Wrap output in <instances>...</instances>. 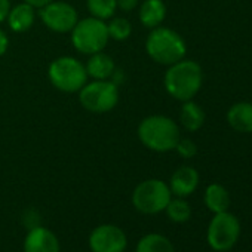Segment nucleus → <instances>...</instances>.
<instances>
[{
	"instance_id": "nucleus-1",
	"label": "nucleus",
	"mask_w": 252,
	"mask_h": 252,
	"mask_svg": "<svg viewBox=\"0 0 252 252\" xmlns=\"http://www.w3.org/2000/svg\"><path fill=\"white\" fill-rule=\"evenodd\" d=\"M137 134L141 144L156 153L175 150V146L181 138L177 122L163 114H152L143 119L138 125Z\"/></svg>"
},
{
	"instance_id": "nucleus-2",
	"label": "nucleus",
	"mask_w": 252,
	"mask_h": 252,
	"mask_svg": "<svg viewBox=\"0 0 252 252\" xmlns=\"http://www.w3.org/2000/svg\"><path fill=\"white\" fill-rule=\"evenodd\" d=\"M203 83L202 67L191 60H181L165 73L163 85L166 92L178 101H190L200 91Z\"/></svg>"
},
{
	"instance_id": "nucleus-3",
	"label": "nucleus",
	"mask_w": 252,
	"mask_h": 252,
	"mask_svg": "<svg viewBox=\"0 0 252 252\" xmlns=\"http://www.w3.org/2000/svg\"><path fill=\"white\" fill-rule=\"evenodd\" d=\"M147 55L160 65H172L186 58L187 45L184 39L168 27H156L146 40Z\"/></svg>"
},
{
	"instance_id": "nucleus-4",
	"label": "nucleus",
	"mask_w": 252,
	"mask_h": 252,
	"mask_svg": "<svg viewBox=\"0 0 252 252\" xmlns=\"http://www.w3.org/2000/svg\"><path fill=\"white\" fill-rule=\"evenodd\" d=\"M48 77L52 86L61 92H79L88 83L85 64L73 57H60L54 60L48 68Z\"/></svg>"
},
{
	"instance_id": "nucleus-5",
	"label": "nucleus",
	"mask_w": 252,
	"mask_h": 252,
	"mask_svg": "<svg viewBox=\"0 0 252 252\" xmlns=\"http://www.w3.org/2000/svg\"><path fill=\"white\" fill-rule=\"evenodd\" d=\"M172 193L169 186L158 178L141 181L132 191L134 208L146 215H156L166 209Z\"/></svg>"
},
{
	"instance_id": "nucleus-6",
	"label": "nucleus",
	"mask_w": 252,
	"mask_h": 252,
	"mask_svg": "<svg viewBox=\"0 0 252 252\" xmlns=\"http://www.w3.org/2000/svg\"><path fill=\"white\" fill-rule=\"evenodd\" d=\"M110 40L107 24L102 20L89 17L77 21L71 30V43L76 51L85 55H92L105 49Z\"/></svg>"
},
{
	"instance_id": "nucleus-7",
	"label": "nucleus",
	"mask_w": 252,
	"mask_h": 252,
	"mask_svg": "<svg viewBox=\"0 0 252 252\" xmlns=\"http://www.w3.org/2000/svg\"><path fill=\"white\" fill-rule=\"evenodd\" d=\"M119 86L113 80H94L79 91L80 105L91 113L111 111L119 102Z\"/></svg>"
},
{
	"instance_id": "nucleus-8",
	"label": "nucleus",
	"mask_w": 252,
	"mask_h": 252,
	"mask_svg": "<svg viewBox=\"0 0 252 252\" xmlns=\"http://www.w3.org/2000/svg\"><path fill=\"white\" fill-rule=\"evenodd\" d=\"M240 236V222L236 215L228 211L218 212L214 215L208 225L206 240L208 245L217 252L230 251L239 240Z\"/></svg>"
},
{
	"instance_id": "nucleus-9",
	"label": "nucleus",
	"mask_w": 252,
	"mask_h": 252,
	"mask_svg": "<svg viewBox=\"0 0 252 252\" xmlns=\"http://www.w3.org/2000/svg\"><path fill=\"white\" fill-rule=\"evenodd\" d=\"M39 17L46 29L54 33H71L79 21V14L73 5L63 0H52L39 9Z\"/></svg>"
},
{
	"instance_id": "nucleus-10",
	"label": "nucleus",
	"mask_w": 252,
	"mask_h": 252,
	"mask_svg": "<svg viewBox=\"0 0 252 252\" xmlns=\"http://www.w3.org/2000/svg\"><path fill=\"white\" fill-rule=\"evenodd\" d=\"M128 237L125 231L113 224H101L89 234V248L92 252H125Z\"/></svg>"
},
{
	"instance_id": "nucleus-11",
	"label": "nucleus",
	"mask_w": 252,
	"mask_h": 252,
	"mask_svg": "<svg viewBox=\"0 0 252 252\" xmlns=\"http://www.w3.org/2000/svg\"><path fill=\"white\" fill-rule=\"evenodd\" d=\"M24 252H61V245L52 230L34 225L24 239Z\"/></svg>"
},
{
	"instance_id": "nucleus-12",
	"label": "nucleus",
	"mask_w": 252,
	"mask_h": 252,
	"mask_svg": "<svg viewBox=\"0 0 252 252\" xmlns=\"http://www.w3.org/2000/svg\"><path fill=\"white\" fill-rule=\"evenodd\" d=\"M168 186L174 196L187 197L193 194L199 186V172L191 166H181L172 174Z\"/></svg>"
},
{
	"instance_id": "nucleus-13",
	"label": "nucleus",
	"mask_w": 252,
	"mask_h": 252,
	"mask_svg": "<svg viewBox=\"0 0 252 252\" xmlns=\"http://www.w3.org/2000/svg\"><path fill=\"white\" fill-rule=\"evenodd\" d=\"M227 123L237 132H252V102L242 101L233 104L227 111Z\"/></svg>"
},
{
	"instance_id": "nucleus-14",
	"label": "nucleus",
	"mask_w": 252,
	"mask_h": 252,
	"mask_svg": "<svg viewBox=\"0 0 252 252\" xmlns=\"http://www.w3.org/2000/svg\"><path fill=\"white\" fill-rule=\"evenodd\" d=\"M8 26L14 33H26L36 23V8L23 2L11 8L8 14Z\"/></svg>"
},
{
	"instance_id": "nucleus-15",
	"label": "nucleus",
	"mask_w": 252,
	"mask_h": 252,
	"mask_svg": "<svg viewBox=\"0 0 252 252\" xmlns=\"http://www.w3.org/2000/svg\"><path fill=\"white\" fill-rule=\"evenodd\" d=\"M88 77H92L94 80H110L116 73V64L113 58L107 54L96 52L89 55V60L85 65Z\"/></svg>"
},
{
	"instance_id": "nucleus-16",
	"label": "nucleus",
	"mask_w": 252,
	"mask_h": 252,
	"mask_svg": "<svg viewBox=\"0 0 252 252\" xmlns=\"http://www.w3.org/2000/svg\"><path fill=\"white\" fill-rule=\"evenodd\" d=\"M140 23L153 30L159 27L166 18V5L163 0H144L138 12Z\"/></svg>"
},
{
	"instance_id": "nucleus-17",
	"label": "nucleus",
	"mask_w": 252,
	"mask_h": 252,
	"mask_svg": "<svg viewBox=\"0 0 252 252\" xmlns=\"http://www.w3.org/2000/svg\"><path fill=\"white\" fill-rule=\"evenodd\" d=\"M205 119L206 114L197 102H194L193 99L184 101L180 111V122L184 129H187L189 132L199 131L205 123Z\"/></svg>"
},
{
	"instance_id": "nucleus-18",
	"label": "nucleus",
	"mask_w": 252,
	"mask_h": 252,
	"mask_svg": "<svg viewBox=\"0 0 252 252\" xmlns=\"http://www.w3.org/2000/svg\"><path fill=\"white\" fill-rule=\"evenodd\" d=\"M203 200H205L206 208L214 214L228 211L230 203H231L230 193L227 191V189L224 186H221L218 183H214L206 187Z\"/></svg>"
},
{
	"instance_id": "nucleus-19",
	"label": "nucleus",
	"mask_w": 252,
	"mask_h": 252,
	"mask_svg": "<svg viewBox=\"0 0 252 252\" xmlns=\"http://www.w3.org/2000/svg\"><path fill=\"white\" fill-rule=\"evenodd\" d=\"M135 252H175V249L166 236L160 233H149L138 240Z\"/></svg>"
},
{
	"instance_id": "nucleus-20",
	"label": "nucleus",
	"mask_w": 252,
	"mask_h": 252,
	"mask_svg": "<svg viewBox=\"0 0 252 252\" xmlns=\"http://www.w3.org/2000/svg\"><path fill=\"white\" fill-rule=\"evenodd\" d=\"M165 212H166L168 218L172 222L183 224V222L190 220V217H191V206L189 205L187 200H184V197H177V199H171L169 200Z\"/></svg>"
},
{
	"instance_id": "nucleus-21",
	"label": "nucleus",
	"mask_w": 252,
	"mask_h": 252,
	"mask_svg": "<svg viewBox=\"0 0 252 252\" xmlns=\"http://www.w3.org/2000/svg\"><path fill=\"white\" fill-rule=\"evenodd\" d=\"M86 6L91 17L102 21L113 18L117 11L116 0H86Z\"/></svg>"
},
{
	"instance_id": "nucleus-22",
	"label": "nucleus",
	"mask_w": 252,
	"mask_h": 252,
	"mask_svg": "<svg viewBox=\"0 0 252 252\" xmlns=\"http://www.w3.org/2000/svg\"><path fill=\"white\" fill-rule=\"evenodd\" d=\"M108 36L110 39L116 42H123L128 40L129 36L132 34V24L129 20H126L123 17H113L110 18V23L107 24Z\"/></svg>"
},
{
	"instance_id": "nucleus-23",
	"label": "nucleus",
	"mask_w": 252,
	"mask_h": 252,
	"mask_svg": "<svg viewBox=\"0 0 252 252\" xmlns=\"http://www.w3.org/2000/svg\"><path fill=\"white\" fill-rule=\"evenodd\" d=\"M175 150L183 159H191L197 155V146L190 138H180L175 146Z\"/></svg>"
},
{
	"instance_id": "nucleus-24",
	"label": "nucleus",
	"mask_w": 252,
	"mask_h": 252,
	"mask_svg": "<svg viewBox=\"0 0 252 252\" xmlns=\"http://www.w3.org/2000/svg\"><path fill=\"white\" fill-rule=\"evenodd\" d=\"M116 2H117V9H122L123 12H131L138 6L140 0H116Z\"/></svg>"
},
{
	"instance_id": "nucleus-25",
	"label": "nucleus",
	"mask_w": 252,
	"mask_h": 252,
	"mask_svg": "<svg viewBox=\"0 0 252 252\" xmlns=\"http://www.w3.org/2000/svg\"><path fill=\"white\" fill-rule=\"evenodd\" d=\"M11 11V0H0V24H2Z\"/></svg>"
},
{
	"instance_id": "nucleus-26",
	"label": "nucleus",
	"mask_w": 252,
	"mask_h": 252,
	"mask_svg": "<svg viewBox=\"0 0 252 252\" xmlns=\"http://www.w3.org/2000/svg\"><path fill=\"white\" fill-rule=\"evenodd\" d=\"M9 48V37L8 34L0 29V57H3Z\"/></svg>"
},
{
	"instance_id": "nucleus-27",
	"label": "nucleus",
	"mask_w": 252,
	"mask_h": 252,
	"mask_svg": "<svg viewBox=\"0 0 252 252\" xmlns=\"http://www.w3.org/2000/svg\"><path fill=\"white\" fill-rule=\"evenodd\" d=\"M24 2L29 3V5H32V6L36 8V9H40V8H43L45 5L51 3L52 0H24Z\"/></svg>"
}]
</instances>
